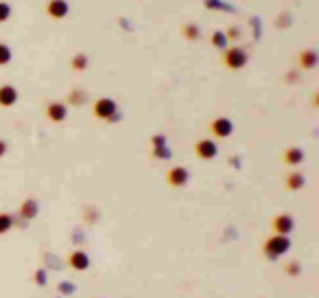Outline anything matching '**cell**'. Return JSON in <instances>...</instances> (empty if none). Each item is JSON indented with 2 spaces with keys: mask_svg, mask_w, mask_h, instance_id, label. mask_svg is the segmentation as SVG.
Segmentation results:
<instances>
[{
  "mask_svg": "<svg viewBox=\"0 0 319 298\" xmlns=\"http://www.w3.org/2000/svg\"><path fill=\"white\" fill-rule=\"evenodd\" d=\"M169 182L173 184V187H182V184L188 182V171L186 169H171V174H169Z\"/></svg>",
  "mask_w": 319,
  "mask_h": 298,
  "instance_id": "6",
  "label": "cell"
},
{
  "mask_svg": "<svg viewBox=\"0 0 319 298\" xmlns=\"http://www.w3.org/2000/svg\"><path fill=\"white\" fill-rule=\"evenodd\" d=\"M70 266L75 268V270H88L90 268V259H88V254L85 252H72L70 254Z\"/></svg>",
  "mask_w": 319,
  "mask_h": 298,
  "instance_id": "5",
  "label": "cell"
},
{
  "mask_svg": "<svg viewBox=\"0 0 319 298\" xmlns=\"http://www.w3.org/2000/svg\"><path fill=\"white\" fill-rule=\"evenodd\" d=\"M5 149H7V145H5L3 141H0V156H3V154H5Z\"/></svg>",
  "mask_w": 319,
  "mask_h": 298,
  "instance_id": "14",
  "label": "cell"
},
{
  "mask_svg": "<svg viewBox=\"0 0 319 298\" xmlns=\"http://www.w3.org/2000/svg\"><path fill=\"white\" fill-rule=\"evenodd\" d=\"M289 239L287 235H276L271 237V239H267V243H264V254L269 257V259H278L280 254H284L289 250Z\"/></svg>",
  "mask_w": 319,
  "mask_h": 298,
  "instance_id": "1",
  "label": "cell"
},
{
  "mask_svg": "<svg viewBox=\"0 0 319 298\" xmlns=\"http://www.w3.org/2000/svg\"><path fill=\"white\" fill-rule=\"evenodd\" d=\"M195 151L201 158H215L217 156V145L212 143V141H199L195 145Z\"/></svg>",
  "mask_w": 319,
  "mask_h": 298,
  "instance_id": "3",
  "label": "cell"
},
{
  "mask_svg": "<svg viewBox=\"0 0 319 298\" xmlns=\"http://www.w3.org/2000/svg\"><path fill=\"white\" fill-rule=\"evenodd\" d=\"M212 132H215L217 136H221V138H225L232 132V123L228 121V118H219V121H215L212 123Z\"/></svg>",
  "mask_w": 319,
  "mask_h": 298,
  "instance_id": "8",
  "label": "cell"
},
{
  "mask_svg": "<svg viewBox=\"0 0 319 298\" xmlns=\"http://www.w3.org/2000/svg\"><path fill=\"white\" fill-rule=\"evenodd\" d=\"M300 182H302V178H300V176H291V180H289V184H291V187H293V189H295Z\"/></svg>",
  "mask_w": 319,
  "mask_h": 298,
  "instance_id": "12",
  "label": "cell"
},
{
  "mask_svg": "<svg viewBox=\"0 0 319 298\" xmlns=\"http://www.w3.org/2000/svg\"><path fill=\"white\" fill-rule=\"evenodd\" d=\"M18 99V92L11 88V86H3L0 88V105H13Z\"/></svg>",
  "mask_w": 319,
  "mask_h": 298,
  "instance_id": "7",
  "label": "cell"
},
{
  "mask_svg": "<svg viewBox=\"0 0 319 298\" xmlns=\"http://www.w3.org/2000/svg\"><path fill=\"white\" fill-rule=\"evenodd\" d=\"M7 59H9V51H3V46H0V64H3V62H7Z\"/></svg>",
  "mask_w": 319,
  "mask_h": 298,
  "instance_id": "13",
  "label": "cell"
},
{
  "mask_svg": "<svg viewBox=\"0 0 319 298\" xmlns=\"http://www.w3.org/2000/svg\"><path fill=\"white\" fill-rule=\"evenodd\" d=\"M48 116L52 118V121H64V118H66V108H64V105H59V103H52V105H48Z\"/></svg>",
  "mask_w": 319,
  "mask_h": 298,
  "instance_id": "9",
  "label": "cell"
},
{
  "mask_svg": "<svg viewBox=\"0 0 319 298\" xmlns=\"http://www.w3.org/2000/svg\"><path fill=\"white\" fill-rule=\"evenodd\" d=\"M274 228L278 235H289L291 230H293V220H291L289 215H278L274 220Z\"/></svg>",
  "mask_w": 319,
  "mask_h": 298,
  "instance_id": "2",
  "label": "cell"
},
{
  "mask_svg": "<svg viewBox=\"0 0 319 298\" xmlns=\"http://www.w3.org/2000/svg\"><path fill=\"white\" fill-rule=\"evenodd\" d=\"M11 228V217L9 215H0V235L7 233Z\"/></svg>",
  "mask_w": 319,
  "mask_h": 298,
  "instance_id": "11",
  "label": "cell"
},
{
  "mask_svg": "<svg viewBox=\"0 0 319 298\" xmlns=\"http://www.w3.org/2000/svg\"><path fill=\"white\" fill-rule=\"evenodd\" d=\"M112 112H114V103H112L110 99H101V101L94 105V114L98 118H110Z\"/></svg>",
  "mask_w": 319,
  "mask_h": 298,
  "instance_id": "4",
  "label": "cell"
},
{
  "mask_svg": "<svg viewBox=\"0 0 319 298\" xmlns=\"http://www.w3.org/2000/svg\"><path fill=\"white\" fill-rule=\"evenodd\" d=\"M284 160H287V162H291V164H295V162H300V160H302V154H300V151H297V149H291L289 154L284 156Z\"/></svg>",
  "mask_w": 319,
  "mask_h": 298,
  "instance_id": "10",
  "label": "cell"
}]
</instances>
